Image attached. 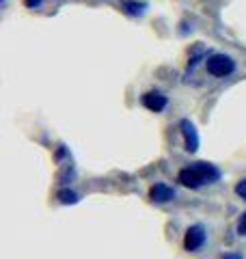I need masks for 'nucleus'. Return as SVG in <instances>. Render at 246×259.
Segmentation results:
<instances>
[{
  "mask_svg": "<svg viewBox=\"0 0 246 259\" xmlns=\"http://www.w3.org/2000/svg\"><path fill=\"white\" fill-rule=\"evenodd\" d=\"M218 180H220V171L210 162H194V164L182 168L177 175V182L186 186V188H201V186H210Z\"/></svg>",
  "mask_w": 246,
  "mask_h": 259,
  "instance_id": "f257e3e1",
  "label": "nucleus"
},
{
  "mask_svg": "<svg viewBox=\"0 0 246 259\" xmlns=\"http://www.w3.org/2000/svg\"><path fill=\"white\" fill-rule=\"evenodd\" d=\"M205 67H208V74H212V76L227 78L235 71V61L227 54H212L205 59Z\"/></svg>",
  "mask_w": 246,
  "mask_h": 259,
  "instance_id": "f03ea898",
  "label": "nucleus"
},
{
  "mask_svg": "<svg viewBox=\"0 0 246 259\" xmlns=\"http://www.w3.org/2000/svg\"><path fill=\"white\" fill-rule=\"evenodd\" d=\"M205 240H208V233H205V227L203 225H192L188 227L186 236H184V248L188 253H194V250H199Z\"/></svg>",
  "mask_w": 246,
  "mask_h": 259,
  "instance_id": "7ed1b4c3",
  "label": "nucleus"
},
{
  "mask_svg": "<svg viewBox=\"0 0 246 259\" xmlns=\"http://www.w3.org/2000/svg\"><path fill=\"white\" fill-rule=\"evenodd\" d=\"M179 127H182V136H184V145H186V151L194 153L199 149V132L190 119H182L179 121Z\"/></svg>",
  "mask_w": 246,
  "mask_h": 259,
  "instance_id": "20e7f679",
  "label": "nucleus"
},
{
  "mask_svg": "<svg viewBox=\"0 0 246 259\" xmlns=\"http://www.w3.org/2000/svg\"><path fill=\"white\" fill-rule=\"evenodd\" d=\"M141 102H143V106L147 110H151V112H162L164 108H167V95H162L160 91H149V93H145L141 97Z\"/></svg>",
  "mask_w": 246,
  "mask_h": 259,
  "instance_id": "39448f33",
  "label": "nucleus"
},
{
  "mask_svg": "<svg viewBox=\"0 0 246 259\" xmlns=\"http://www.w3.org/2000/svg\"><path fill=\"white\" fill-rule=\"evenodd\" d=\"M149 199L153 203H169L175 199V190L169 184H153L149 188Z\"/></svg>",
  "mask_w": 246,
  "mask_h": 259,
  "instance_id": "423d86ee",
  "label": "nucleus"
},
{
  "mask_svg": "<svg viewBox=\"0 0 246 259\" xmlns=\"http://www.w3.org/2000/svg\"><path fill=\"white\" fill-rule=\"evenodd\" d=\"M56 199H59L63 205H73V203H78V194L73 192V190H67V188L59 190V194H56Z\"/></svg>",
  "mask_w": 246,
  "mask_h": 259,
  "instance_id": "0eeeda50",
  "label": "nucleus"
},
{
  "mask_svg": "<svg viewBox=\"0 0 246 259\" xmlns=\"http://www.w3.org/2000/svg\"><path fill=\"white\" fill-rule=\"evenodd\" d=\"M121 7H123V9H126L130 15H143V13H145V9H147L145 5H138V3H128V0H126V3H121Z\"/></svg>",
  "mask_w": 246,
  "mask_h": 259,
  "instance_id": "6e6552de",
  "label": "nucleus"
},
{
  "mask_svg": "<svg viewBox=\"0 0 246 259\" xmlns=\"http://www.w3.org/2000/svg\"><path fill=\"white\" fill-rule=\"evenodd\" d=\"M235 194H237L240 199H244V201H246V177L235 184Z\"/></svg>",
  "mask_w": 246,
  "mask_h": 259,
  "instance_id": "1a4fd4ad",
  "label": "nucleus"
},
{
  "mask_svg": "<svg viewBox=\"0 0 246 259\" xmlns=\"http://www.w3.org/2000/svg\"><path fill=\"white\" fill-rule=\"evenodd\" d=\"M237 233L246 238V212L240 216V221H237Z\"/></svg>",
  "mask_w": 246,
  "mask_h": 259,
  "instance_id": "9d476101",
  "label": "nucleus"
},
{
  "mask_svg": "<svg viewBox=\"0 0 246 259\" xmlns=\"http://www.w3.org/2000/svg\"><path fill=\"white\" fill-rule=\"evenodd\" d=\"M41 3H44V0H26V5L30 7V9H37V7H39Z\"/></svg>",
  "mask_w": 246,
  "mask_h": 259,
  "instance_id": "9b49d317",
  "label": "nucleus"
},
{
  "mask_svg": "<svg viewBox=\"0 0 246 259\" xmlns=\"http://www.w3.org/2000/svg\"><path fill=\"white\" fill-rule=\"evenodd\" d=\"M223 259H242V255H237V253H225Z\"/></svg>",
  "mask_w": 246,
  "mask_h": 259,
  "instance_id": "f8f14e48",
  "label": "nucleus"
}]
</instances>
